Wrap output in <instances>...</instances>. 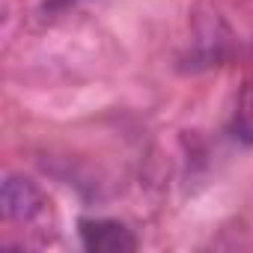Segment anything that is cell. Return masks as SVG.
I'll use <instances>...</instances> for the list:
<instances>
[{
    "label": "cell",
    "instance_id": "6da1fadb",
    "mask_svg": "<svg viewBox=\"0 0 253 253\" xmlns=\"http://www.w3.org/2000/svg\"><path fill=\"white\" fill-rule=\"evenodd\" d=\"M0 209H3V217L9 223L27 226V229H45L48 220H54V209L48 194L21 173L6 176L3 191H0Z\"/></svg>",
    "mask_w": 253,
    "mask_h": 253
},
{
    "label": "cell",
    "instance_id": "7a4b0ae2",
    "mask_svg": "<svg viewBox=\"0 0 253 253\" xmlns=\"http://www.w3.org/2000/svg\"><path fill=\"white\" fill-rule=\"evenodd\" d=\"M78 235L89 253H131V250H137L134 232L125 223L110 220V217H84L78 223Z\"/></svg>",
    "mask_w": 253,
    "mask_h": 253
},
{
    "label": "cell",
    "instance_id": "3957f363",
    "mask_svg": "<svg viewBox=\"0 0 253 253\" xmlns=\"http://www.w3.org/2000/svg\"><path fill=\"white\" fill-rule=\"evenodd\" d=\"M232 134L241 143H253V81H247L238 92L235 113H232Z\"/></svg>",
    "mask_w": 253,
    "mask_h": 253
}]
</instances>
